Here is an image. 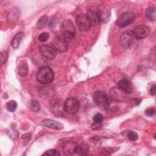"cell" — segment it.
I'll use <instances>...</instances> for the list:
<instances>
[{"label": "cell", "instance_id": "cell-1", "mask_svg": "<svg viewBox=\"0 0 156 156\" xmlns=\"http://www.w3.org/2000/svg\"><path fill=\"white\" fill-rule=\"evenodd\" d=\"M54 78V73L49 66H43L39 68L37 72L36 79L42 84H47L51 82Z\"/></svg>", "mask_w": 156, "mask_h": 156}, {"label": "cell", "instance_id": "cell-2", "mask_svg": "<svg viewBox=\"0 0 156 156\" xmlns=\"http://www.w3.org/2000/svg\"><path fill=\"white\" fill-rule=\"evenodd\" d=\"M61 32L63 37L66 40L73 39L76 35V29L73 23L69 20H65L61 24Z\"/></svg>", "mask_w": 156, "mask_h": 156}, {"label": "cell", "instance_id": "cell-3", "mask_svg": "<svg viewBox=\"0 0 156 156\" xmlns=\"http://www.w3.org/2000/svg\"><path fill=\"white\" fill-rule=\"evenodd\" d=\"M93 99L96 104L101 108H107L110 104V99L107 93L102 91H97L94 93Z\"/></svg>", "mask_w": 156, "mask_h": 156}, {"label": "cell", "instance_id": "cell-4", "mask_svg": "<svg viewBox=\"0 0 156 156\" xmlns=\"http://www.w3.org/2000/svg\"><path fill=\"white\" fill-rule=\"evenodd\" d=\"M79 101L75 98H69L64 102V110L69 114H76L79 110Z\"/></svg>", "mask_w": 156, "mask_h": 156}, {"label": "cell", "instance_id": "cell-5", "mask_svg": "<svg viewBox=\"0 0 156 156\" xmlns=\"http://www.w3.org/2000/svg\"><path fill=\"white\" fill-rule=\"evenodd\" d=\"M135 19V14L132 12L122 13L117 20L116 24L119 27H125L132 23Z\"/></svg>", "mask_w": 156, "mask_h": 156}, {"label": "cell", "instance_id": "cell-6", "mask_svg": "<svg viewBox=\"0 0 156 156\" xmlns=\"http://www.w3.org/2000/svg\"><path fill=\"white\" fill-rule=\"evenodd\" d=\"M86 15L91 26H96L99 23L101 20V12L96 7L88 8Z\"/></svg>", "mask_w": 156, "mask_h": 156}, {"label": "cell", "instance_id": "cell-7", "mask_svg": "<svg viewBox=\"0 0 156 156\" xmlns=\"http://www.w3.org/2000/svg\"><path fill=\"white\" fill-rule=\"evenodd\" d=\"M40 52L42 57L46 60H53L57 54L56 51L52 46L46 44H43L40 46Z\"/></svg>", "mask_w": 156, "mask_h": 156}, {"label": "cell", "instance_id": "cell-8", "mask_svg": "<svg viewBox=\"0 0 156 156\" xmlns=\"http://www.w3.org/2000/svg\"><path fill=\"white\" fill-rule=\"evenodd\" d=\"M150 32V29L147 26L140 25L135 27L132 31V34L134 38L141 40L147 37Z\"/></svg>", "mask_w": 156, "mask_h": 156}, {"label": "cell", "instance_id": "cell-9", "mask_svg": "<svg viewBox=\"0 0 156 156\" xmlns=\"http://www.w3.org/2000/svg\"><path fill=\"white\" fill-rule=\"evenodd\" d=\"M52 46L58 52H63L68 48L67 41L62 37H55L52 42Z\"/></svg>", "mask_w": 156, "mask_h": 156}, {"label": "cell", "instance_id": "cell-10", "mask_svg": "<svg viewBox=\"0 0 156 156\" xmlns=\"http://www.w3.org/2000/svg\"><path fill=\"white\" fill-rule=\"evenodd\" d=\"M76 24L80 31H87L91 27V24L85 14H79L76 16Z\"/></svg>", "mask_w": 156, "mask_h": 156}, {"label": "cell", "instance_id": "cell-11", "mask_svg": "<svg viewBox=\"0 0 156 156\" xmlns=\"http://www.w3.org/2000/svg\"><path fill=\"white\" fill-rule=\"evenodd\" d=\"M120 42L121 44L126 48L131 47L134 43V37L132 32H126L122 33L120 37Z\"/></svg>", "mask_w": 156, "mask_h": 156}, {"label": "cell", "instance_id": "cell-12", "mask_svg": "<svg viewBox=\"0 0 156 156\" xmlns=\"http://www.w3.org/2000/svg\"><path fill=\"white\" fill-rule=\"evenodd\" d=\"M42 124L43 126L52 129L61 130L63 128V125L62 124L50 119H46L43 120L42 122Z\"/></svg>", "mask_w": 156, "mask_h": 156}, {"label": "cell", "instance_id": "cell-13", "mask_svg": "<svg viewBox=\"0 0 156 156\" xmlns=\"http://www.w3.org/2000/svg\"><path fill=\"white\" fill-rule=\"evenodd\" d=\"M118 88L121 91L124 92L126 93H130L132 91V85L130 82L126 79L121 80L118 83Z\"/></svg>", "mask_w": 156, "mask_h": 156}, {"label": "cell", "instance_id": "cell-14", "mask_svg": "<svg viewBox=\"0 0 156 156\" xmlns=\"http://www.w3.org/2000/svg\"><path fill=\"white\" fill-rule=\"evenodd\" d=\"M77 146L76 143L73 141H68L63 147V152L66 155H73L76 153Z\"/></svg>", "mask_w": 156, "mask_h": 156}, {"label": "cell", "instance_id": "cell-15", "mask_svg": "<svg viewBox=\"0 0 156 156\" xmlns=\"http://www.w3.org/2000/svg\"><path fill=\"white\" fill-rule=\"evenodd\" d=\"M90 151V147L87 144H82L80 145H77L76 153L79 155H87Z\"/></svg>", "mask_w": 156, "mask_h": 156}, {"label": "cell", "instance_id": "cell-16", "mask_svg": "<svg viewBox=\"0 0 156 156\" xmlns=\"http://www.w3.org/2000/svg\"><path fill=\"white\" fill-rule=\"evenodd\" d=\"M146 16L151 21H155L156 20V13H155V7H149L146 10Z\"/></svg>", "mask_w": 156, "mask_h": 156}, {"label": "cell", "instance_id": "cell-17", "mask_svg": "<svg viewBox=\"0 0 156 156\" xmlns=\"http://www.w3.org/2000/svg\"><path fill=\"white\" fill-rule=\"evenodd\" d=\"M23 36V32H18L13 37V38L12 39V46L13 48H17L19 46H20V41L21 40V38Z\"/></svg>", "mask_w": 156, "mask_h": 156}, {"label": "cell", "instance_id": "cell-18", "mask_svg": "<svg viewBox=\"0 0 156 156\" xmlns=\"http://www.w3.org/2000/svg\"><path fill=\"white\" fill-rule=\"evenodd\" d=\"M18 74L21 77H26L28 74V66L26 62H22L19 67Z\"/></svg>", "mask_w": 156, "mask_h": 156}, {"label": "cell", "instance_id": "cell-19", "mask_svg": "<svg viewBox=\"0 0 156 156\" xmlns=\"http://www.w3.org/2000/svg\"><path fill=\"white\" fill-rule=\"evenodd\" d=\"M17 107H18V105H17L16 102L13 100L7 102L5 105V107H6L7 110L10 112H15L16 110Z\"/></svg>", "mask_w": 156, "mask_h": 156}, {"label": "cell", "instance_id": "cell-20", "mask_svg": "<svg viewBox=\"0 0 156 156\" xmlns=\"http://www.w3.org/2000/svg\"><path fill=\"white\" fill-rule=\"evenodd\" d=\"M48 18L46 15H43L40 19L38 21V22L37 23V27L38 29H41L42 27H43L46 24H47V22H48Z\"/></svg>", "mask_w": 156, "mask_h": 156}, {"label": "cell", "instance_id": "cell-21", "mask_svg": "<svg viewBox=\"0 0 156 156\" xmlns=\"http://www.w3.org/2000/svg\"><path fill=\"white\" fill-rule=\"evenodd\" d=\"M30 108L33 112L38 113L40 110V105L37 101L33 100L30 104Z\"/></svg>", "mask_w": 156, "mask_h": 156}, {"label": "cell", "instance_id": "cell-22", "mask_svg": "<svg viewBox=\"0 0 156 156\" xmlns=\"http://www.w3.org/2000/svg\"><path fill=\"white\" fill-rule=\"evenodd\" d=\"M43 155H48V156H60V153L55 149H50L47 151H46Z\"/></svg>", "mask_w": 156, "mask_h": 156}, {"label": "cell", "instance_id": "cell-23", "mask_svg": "<svg viewBox=\"0 0 156 156\" xmlns=\"http://www.w3.org/2000/svg\"><path fill=\"white\" fill-rule=\"evenodd\" d=\"M103 120H104V116L101 113H96L93 116V121H94V123L101 124L102 122L103 121Z\"/></svg>", "mask_w": 156, "mask_h": 156}, {"label": "cell", "instance_id": "cell-24", "mask_svg": "<svg viewBox=\"0 0 156 156\" xmlns=\"http://www.w3.org/2000/svg\"><path fill=\"white\" fill-rule=\"evenodd\" d=\"M49 37V34L48 32H42L38 36V40L41 42H44L46 40H48Z\"/></svg>", "mask_w": 156, "mask_h": 156}, {"label": "cell", "instance_id": "cell-25", "mask_svg": "<svg viewBox=\"0 0 156 156\" xmlns=\"http://www.w3.org/2000/svg\"><path fill=\"white\" fill-rule=\"evenodd\" d=\"M127 137L131 141H136L138 138V135L135 132L130 131V132H129V133L127 134Z\"/></svg>", "mask_w": 156, "mask_h": 156}, {"label": "cell", "instance_id": "cell-26", "mask_svg": "<svg viewBox=\"0 0 156 156\" xmlns=\"http://www.w3.org/2000/svg\"><path fill=\"white\" fill-rule=\"evenodd\" d=\"M8 58V52L7 51H4L1 53V64H4L5 63Z\"/></svg>", "mask_w": 156, "mask_h": 156}, {"label": "cell", "instance_id": "cell-27", "mask_svg": "<svg viewBox=\"0 0 156 156\" xmlns=\"http://www.w3.org/2000/svg\"><path fill=\"white\" fill-rule=\"evenodd\" d=\"M47 26L49 27H53L56 24V19L55 17H51L50 18H48V22H47Z\"/></svg>", "mask_w": 156, "mask_h": 156}, {"label": "cell", "instance_id": "cell-28", "mask_svg": "<svg viewBox=\"0 0 156 156\" xmlns=\"http://www.w3.org/2000/svg\"><path fill=\"white\" fill-rule=\"evenodd\" d=\"M155 113L154 108H149L145 110V115L147 116H152Z\"/></svg>", "mask_w": 156, "mask_h": 156}, {"label": "cell", "instance_id": "cell-29", "mask_svg": "<svg viewBox=\"0 0 156 156\" xmlns=\"http://www.w3.org/2000/svg\"><path fill=\"white\" fill-rule=\"evenodd\" d=\"M155 88H156V86L155 85H153L152 87H151L150 90H149V93H150V94L152 95V96H154L155 94Z\"/></svg>", "mask_w": 156, "mask_h": 156}]
</instances>
